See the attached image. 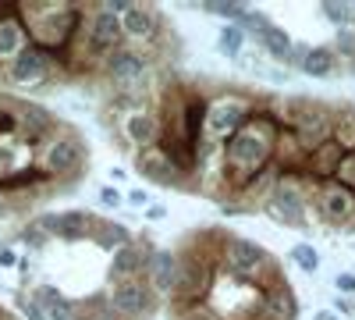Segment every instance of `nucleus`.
Segmentation results:
<instances>
[{"label": "nucleus", "mask_w": 355, "mask_h": 320, "mask_svg": "<svg viewBox=\"0 0 355 320\" xmlns=\"http://www.w3.org/2000/svg\"><path fill=\"white\" fill-rule=\"evenodd\" d=\"M270 25H274L270 18H266V15H259V11H252V8H249V11H245V18L239 22V28H242L245 36H252L256 43L263 40V33H266V28H270Z\"/></svg>", "instance_id": "nucleus-32"}, {"label": "nucleus", "mask_w": 355, "mask_h": 320, "mask_svg": "<svg viewBox=\"0 0 355 320\" xmlns=\"http://www.w3.org/2000/svg\"><path fill=\"white\" fill-rule=\"evenodd\" d=\"M100 203H103L107 210H117V207H125V196L117 192L114 185H103V189H100Z\"/></svg>", "instance_id": "nucleus-37"}, {"label": "nucleus", "mask_w": 355, "mask_h": 320, "mask_svg": "<svg viewBox=\"0 0 355 320\" xmlns=\"http://www.w3.org/2000/svg\"><path fill=\"white\" fill-rule=\"evenodd\" d=\"M334 65H338V53L331 47H309L299 68H302L306 78H327L334 71Z\"/></svg>", "instance_id": "nucleus-26"}, {"label": "nucleus", "mask_w": 355, "mask_h": 320, "mask_svg": "<svg viewBox=\"0 0 355 320\" xmlns=\"http://www.w3.org/2000/svg\"><path fill=\"white\" fill-rule=\"evenodd\" d=\"M89 239H93L103 253H117L121 246L132 242V231L125 224H117V221H93V235Z\"/></svg>", "instance_id": "nucleus-25"}, {"label": "nucleus", "mask_w": 355, "mask_h": 320, "mask_svg": "<svg viewBox=\"0 0 355 320\" xmlns=\"http://www.w3.org/2000/svg\"><path fill=\"white\" fill-rule=\"evenodd\" d=\"M18 306H21V313H25V320H46V313H43V306L33 299V296H21L18 299Z\"/></svg>", "instance_id": "nucleus-36"}, {"label": "nucleus", "mask_w": 355, "mask_h": 320, "mask_svg": "<svg viewBox=\"0 0 355 320\" xmlns=\"http://www.w3.org/2000/svg\"><path fill=\"white\" fill-rule=\"evenodd\" d=\"M263 214L274 217L277 224L284 228H302L306 224V214H309V196L306 189L295 182L291 171H281V182L274 185V192L263 199Z\"/></svg>", "instance_id": "nucleus-5"}, {"label": "nucleus", "mask_w": 355, "mask_h": 320, "mask_svg": "<svg viewBox=\"0 0 355 320\" xmlns=\"http://www.w3.org/2000/svg\"><path fill=\"white\" fill-rule=\"evenodd\" d=\"M11 264H18V256L11 249H4V253H0V267H11Z\"/></svg>", "instance_id": "nucleus-42"}, {"label": "nucleus", "mask_w": 355, "mask_h": 320, "mask_svg": "<svg viewBox=\"0 0 355 320\" xmlns=\"http://www.w3.org/2000/svg\"><path fill=\"white\" fill-rule=\"evenodd\" d=\"M160 28H164V18H160L150 4L128 0V8H125V15H121V33H125V40L146 43V40H153Z\"/></svg>", "instance_id": "nucleus-17"}, {"label": "nucleus", "mask_w": 355, "mask_h": 320, "mask_svg": "<svg viewBox=\"0 0 355 320\" xmlns=\"http://www.w3.org/2000/svg\"><path fill=\"white\" fill-rule=\"evenodd\" d=\"M8 214V203H4V196H0V217H4Z\"/></svg>", "instance_id": "nucleus-45"}, {"label": "nucleus", "mask_w": 355, "mask_h": 320, "mask_svg": "<svg viewBox=\"0 0 355 320\" xmlns=\"http://www.w3.org/2000/svg\"><path fill=\"white\" fill-rule=\"evenodd\" d=\"M281 128H288L299 150L309 157L327 139H334V107L316 100H288L281 110Z\"/></svg>", "instance_id": "nucleus-2"}, {"label": "nucleus", "mask_w": 355, "mask_h": 320, "mask_svg": "<svg viewBox=\"0 0 355 320\" xmlns=\"http://www.w3.org/2000/svg\"><path fill=\"white\" fill-rule=\"evenodd\" d=\"M288 256H291V264H295V267H302L306 274H316V271H320V253H316L309 242L291 246V253H288Z\"/></svg>", "instance_id": "nucleus-31"}, {"label": "nucleus", "mask_w": 355, "mask_h": 320, "mask_svg": "<svg viewBox=\"0 0 355 320\" xmlns=\"http://www.w3.org/2000/svg\"><path fill=\"white\" fill-rule=\"evenodd\" d=\"M206 15L214 18H224V25H239L249 11V4H234V0H214V4H202Z\"/></svg>", "instance_id": "nucleus-29"}, {"label": "nucleus", "mask_w": 355, "mask_h": 320, "mask_svg": "<svg viewBox=\"0 0 355 320\" xmlns=\"http://www.w3.org/2000/svg\"><path fill=\"white\" fill-rule=\"evenodd\" d=\"M164 217H167L164 203H160V207H157V203H153V207H146V221H164Z\"/></svg>", "instance_id": "nucleus-41"}, {"label": "nucleus", "mask_w": 355, "mask_h": 320, "mask_svg": "<svg viewBox=\"0 0 355 320\" xmlns=\"http://www.w3.org/2000/svg\"><path fill=\"white\" fill-rule=\"evenodd\" d=\"M21 242H28V246H46V235L40 231V224H28V228L21 231Z\"/></svg>", "instance_id": "nucleus-38"}, {"label": "nucleus", "mask_w": 355, "mask_h": 320, "mask_svg": "<svg viewBox=\"0 0 355 320\" xmlns=\"http://www.w3.org/2000/svg\"><path fill=\"white\" fill-rule=\"evenodd\" d=\"M277 135H281L277 114L252 107L245 128H239L224 142V164H227V178H231L234 189H249L256 174H263L266 167H270Z\"/></svg>", "instance_id": "nucleus-1"}, {"label": "nucleus", "mask_w": 355, "mask_h": 320, "mask_svg": "<svg viewBox=\"0 0 355 320\" xmlns=\"http://www.w3.org/2000/svg\"><path fill=\"white\" fill-rule=\"evenodd\" d=\"M252 114V100L249 96H234L224 93L217 100H210V110H206V139H231L239 128H245Z\"/></svg>", "instance_id": "nucleus-6"}, {"label": "nucleus", "mask_w": 355, "mask_h": 320, "mask_svg": "<svg viewBox=\"0 0 355 320\" xmlns=\"http://www.w3.org/2000/svg\"><path fill=\"white\" fill-rule=\"evenodd\" d=\"M125 203H132V207H150V192H146V189H132L125 196Z\"/></svg>", "instance_id": "nucleus-40"}, {"label": "nucleus", "mask_w": 355, "mask_h": 320, "mask_svg": "<svg viewBox=\"0 0 355 320\" xmlns=\"http://www.w3.org/2000/svg\"><path fill=\"white\" fill-rule=\"evenodd\" d=\"M146 281H150V288H153L157 296L171 299V296H174V285H178V253L153 246L150 267H146Z\"/></svg>", "instance_id": "nucleus-19"}, {"label": "nucleus", "mask_w": 355, "mask_h": 320, "mask_svg": "<svg viewBox=\"0 0 355 320\" xmlns=\"http://www.w3.org/2000/svg\"><path fill=\"white\" fill-rule=\"evenodd\" d=\"M135 171L142 174L146 182H153V185H182L185 182V174L178 171V164L171 160V153L160 146H146V150H135Z\"/></svg>", "instance_id": "nucleus-12"}, {"label": "nucleus", "mask_w": 355, "mask_h": 320, "mask_svg": "<svg viewBox=\"0 0 355 320\" xmlns=\"http://www.w3.org/2000/svg\"><path fill=\"white\" fill-rule=\"evenodd\" d=\"M334 50L355 61V28H341V33H338V43H334Z\"/></svg>", "instance_id": "nucleus-35"}, {"label": "nucleus", "mask_w": 355, "mask_h": 320, "mask_svg": "<svg viewBox=\"0 0 355 320\" xmlns=\"http://www.w3.org/2000/svg\"><path fill=\"white\" fill-rule=\"evenodd\" d=\"M150 253H153V246L146 242V239H132L128 246L117 249L114 260H110V278H114V285L125 281V278H146V267H150Z\"/></svg>", "instance_id": "nucleus-16"}, {"label": "nucleus", "mask_w": 355, "mask_h": 320, "mask_svg": "<svg viewBox=\"0 0 355 320\" xmlns=\"http://www.w3.org/2000/svg\"><path fill=\"white\" fill-rule=\"evenodd\" d=\"M33 299L43 306L46 320H75V306L78 303H71L68 296H61L53 285H40L36 292H33Z\"/></svg>", "instance_id": "nucleus-23"}, {"label": "nucleus", "mask_w": 355, "mask_h": 320, "mask_svg": "<svg viewBox=\"0 0 355 320\" xmlns=\"http://www.w3.org/2000/svg\"><path fill=\"white\" fill-rule=\"evenodd\" d=\"M259 47H263V53L266 57H274V61H288V53H291V47H295V40L284 33L281 25H270L263 33V40H259Z\"/></svg>", "instance_id": "nucleus-27"}, {"label": "nucleus", "mask_w": 355, "mask_h": 320, "mask_svg": "<svg viewBox=\"0 0 355 320\" xmlns=\"http://www.w3.org/2000/svg\"><path fill=\"white\" fill-rule=\"evenodd\" d=\"M345 146H341V142L338 139H327V142H323V146L320 150H313L309 157H306V164H302V171L309 174V178L320 185V182H331L334 178V174H338V164L345 160Z\"/></svg>", "instance_id": "nucleus-21"}, {"label": "nucleus", "mask_w": 355, "mask_h": 320, "mask_svg": "<svg viewBox=\"0 0 355 320\" xmlns=\"http://www.w3.org/2000/svg\"><path fill=\"white\" fill-rule=\"evenodd\" d=\"M125 139L132 142L135 150H146V146H157L160 142V132H164V121L157 118L153 110H132L125 125H121Z\"/></svg>", "instance_id": "nucleus-20"}, {"label": "nucleus", "mask_w": 355, "mask_h": 320, "mask_svg": "<svg viewBox=\"0 0 355 320\" xmlns=\"http://www.w3.org/2000/svg\"><path fill=\"white\" fill-rule=\"evenodd\" d=\"M352 8H355V4H352Z\"/></svg>", "instance_id": "nucleus-46"}, {"label": "nucleus", "mask_w": 355, "mask_h": 320, "mask_svg": "<svg viewBox=\"0 0 355 320\" xmlns=\"http://www.w3.org/2000/svg\"><path fill=\"white\" fill-rule=\"evenodd\" d=\"M217 50L224 57H231V61H239L242 50H245V33L239 25H220V33H217Z\"/></svg>", "instance_id": "nucleus-28"}, {"label": "nucleus", "mask_w": 355, "mask_h": 320, "mask_svg": "<svg viewBox=\"0 0 355 320\" xmlns=\"http://www.w3.org/2000/svg\"><path fill=\"white\" fill-rule=\"evenodd\" d=\"M334 285H338V292H345V296H355V271H345V274H338V278H334Z\"/></svg>", "instance_id": "nucleus-39"}, {"label": "nucleus", "mask_w": 355, "mask_h": 320, "mask_svg": "<svg viewBox=\"0 0 355 320\" xmlns=\"http://www.w3.org/2000/svg\"><path fill=\"white\" fill-rule=\"evenodd\" d=\"M110 310L117 313V320H146L157 310V292L150 288L146 278H125L114 285Z\"/></svg>", "instance_id": "nucleus-7"}, {"label": "nucleus", "mask_w": 355, "mask_h": 320, "mask_svg": "<svg viewBox=\"0 0 355 320\" xmlns=\"http://www.w3.org/2000/svg\"><path fill=\"white\" fill-rule=\"evenodd\" d=\"M174 320H220V313H217L214 306L199 303V306H185V310H178V313H174Z\"/></svg>", "instance_id": "nucleus-34"}, {"label": "nucleus", "mask_w": 355, "mask_h": 320, "mask_svg": "<svg viewBox=\"0 0 355 320\" xmlns=\"http://www.w3.org/2000/svg\"><path fill=\"white\" fill-rule=\"evenodd\" d=\"M25 47H28V36H25L21 18L15 15L8 22H0V65H11Z\"/></svg>", "instance_id": "nucleus-24"}, {"label": "nucleus", "mask_w": 355, "mask_h": 320, "mask_svg": "<svg viewBox=\"0 0 355 320\" xmlns=\"http://www.w3.org/2000/svg\"><path fill=\"white\" fill-rule=\"evenodd\" d=\"M320 11H323V18H327V22L338 28V33L355 22V8L345 4V0H327V4H320Z\"/></svg>", "instance_id": "nucleus-30"}, {"label": "nucleus", "mask_w": 355, "mask_h": 320, "mask_svg": "<svg viewBox=\"0 0 355 320\" xmlns=\"http://www.w3.org/2000/svg\"><path fill=\"white\" fill-rule=\"evenodd\" d=\"M206 110H210V96H202L196 90H189L182 96V114H178V132L189 146H199L206 135Z\"/></svg>", "instance_id": "nucleus-15"}, {"label": "nucleus", "mask_w": 355, "mask_h": 320, "mask_svg": "<svg viewBox=\"0 0 355 320\" xmlns=\"http://www.w3.org/2000/svg\"><path fill=\"white\" fill-rule=\"evenodd\" d=\"M15 110V121H18V132L25 139H43L57 128V118H53V110L50 107H40L33 100H11L8 103Z\"/></svg>", "instance_id": "nucleus-18"}, {"label": "nucleus", "mask_w": 355, "mask_h": 320, "mask_svg": "<svg viewBox=\"0 0 355 320\" xmlns=\"http://www.w3.org/2000/svg\"><path fill=\"white\" fill-rule=\"evenodd\" d=\"M82 28H85V36L93 40L96 47H103L107 53H110V50H117V47H125L121 15L107 11L103 4H93V8H89V18L82 22Z\"/></svg>", "instance_id": "nucleus-13"}, {"label": "nucleus", "mask_w": 355, "mask_h": 320, "mask_svg": "<svg viewBox=\"0 0 355 320\" xmlns=\"http://www.w3.org/2000/svg\"><path fill=\"white\" fill-rule=\"evenodd\" d=\"M214 278H217V264L214 256H206L202 249H189L178 256V285H174V313L185 310V306H199L206 303V296L214 292Z\"/></svg>", "instance_id": "nucleus-3"}, {"label": "nucleus", "mask_w": 355, "mask_h": 320, "mask_svg": "<svg viewBox=\"0 0 355 320\" xmlns=\"http://www.w3.org/2000/svg\"><path fill=\"white\" fill-rule=\"evenodd\" d=\"M220 260H224V267H227L234 278L259 281V274H270L274 281H281V271H277V264L270 260V253H266L259 242H252V239H239V235L224 239Z\"/></svg>", "instance_id": "nucleus-4"}, {"label": "nucleus", "mask_w": 355, "mask_h": 320, "mask_svg": "<svg viewBox=\"0 0 355 320\" xmlns=\"http://www.w3.org/2000/svg\"><path fill=\"white\" fill-rule=\"evenodd\" d=\"M334 306H338V313H352V310H355V306H348V299H338Z\"/></svg>", "instance_id": "nucleus-44"}, {"label": "nucleus", "mask_w": 355, "mask_h": 320, "mask_svg": "<svg viewBox=\"0 0 355 320\" xmlns=\"http://www.w3.org/2000/svg\"><path fill=\"white\" fill-rule=\"evenodd\" d=\"M82 164H85V146L78 135H53L46 146H43V160L40 167L50 174V178H78L82 174Z\"/></svg>", "instance_id": "nucleus-8"}, {"label": "nucleus", "mask_w": 355, "mask_h": 320, "mask_svg": "<svg viewBox=\"0 0 355 320\" xmlns=\"http://www.w3.org/2000/svg\"><path fill=\"white\" fill-rule=\"evenodd\" d=\"M4 71H8V82H15V85H43L53 71V57L28 43L11 65H4Z\"/></svg>", "instance_id": "nucleus-11"}, {"label": "nucleus", "mask_w": 355, "mask_h": 320, "mask_svg": "<svg viewBox=\"0 0 355 320\" xmlns=\"http://www.w3.org/2000/svg\"><path fill=\"white\" fill-rule=\"evenodd\" d=\"M313 320H341V317H338V313H334V310H320V313H316V317H313Z\"/></svg>", "instance_id": "nucleus-43"}, {"label": "nucleus", "mask_w": 355, "mask_h": 320, "mask_svg": "<svg viewBox=\"0 0 355 320\" xmlns=\"http://www.w3.org/2000/svg\"><path fill=\"white\" fill-rule=\"evenodd\" d=\"M93 214H85V210H71V214H46L40 217V231L50 239H64V242H78V239H89L93 235Z\"/></svg>", "instance_id": "nucleus-14"}, {"label": "nucleus", "mask_w": 355, "mask_h": 320, "mask_svg": "<svg viewBox=\"0 0 355 320\" xmlns=\"http://www.w3.org/2000/svg\"><path fill=\"white\" fill-rule=\"evenodd\" d=\"M274 320H299V296L288 281H277L263 292V303H259Z\"/></svg>", "instance_id": "nucleus-22"}, {"label": "nucleus", "mask_w": 355, "mask_h": 320, "mask_svg": "<svg viewBox=\"0 0 355 320\" xmlns=\"http://www.w3.org/2000/svg\"><path fill=\"white\" fill-rule=\"evenodd\" d=\"M313 207H316L320 221H327V224H348V221H355V192H348L334 178L331 182H320L316 185V196H313Z\"/></svg>", "instance_id": "nucleus-10"}, {"label": "nucleus", "mask_w": 355, "mask_h": 320, "mask_svg": "<svg viewBox=\"0 0 355 320\" xmlns=\"http://www.w3.org/2000/svg\"><path fill=\"white\" fill-rule=\"evenodd\" d=\"M146 71H150V61H146V53L135 50V47H117L103 61L107 82L117 85V90H125V93H132V85H139L146 78Z\"/></svg>", "instance_id": "nucleus-9"}, {"label": "nucleus", "mask_w": 355, "mask_h": 320, "mask_svg": "<svg viewBox=\"0 0 355 320\" xmlns=\"http://www.w3.org/2000/svg\"><path fill=\"white\" fill-rule=\"evenodd\" d=\"M334 182H338V185H345L348 192H355V150H352V153H345V160L338 164Z\"/></svg>", "instance_id": "nucleus-33"}]
</instances>
